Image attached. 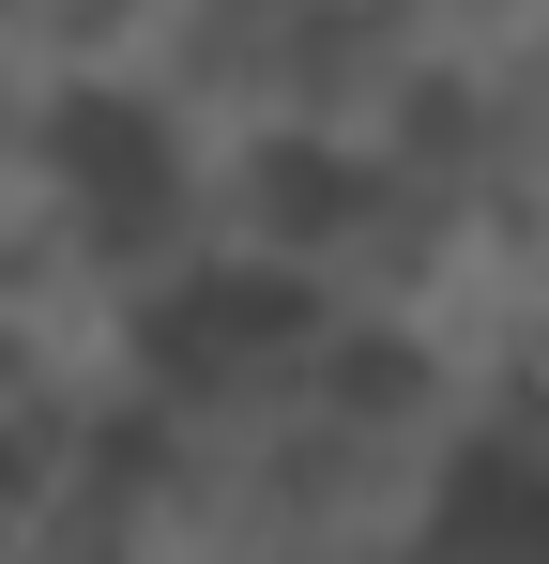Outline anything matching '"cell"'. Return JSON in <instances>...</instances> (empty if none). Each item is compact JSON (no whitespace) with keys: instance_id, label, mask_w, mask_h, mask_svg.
<instances>
[{"instance_id":"obj_1","label":"cell","mask_w":549,"mask_h":564,"mask_svg":"<svg viewBox=\"0 0 549 564\" xmlns=\"http://www.w3.org/2000/svg\"><path fill=\"white\" fill-rule=\"evenodd\" d=\"M412 564H549V503H519V488H488V473H473V503H458Z\"/></svg>"}]
</instances>
